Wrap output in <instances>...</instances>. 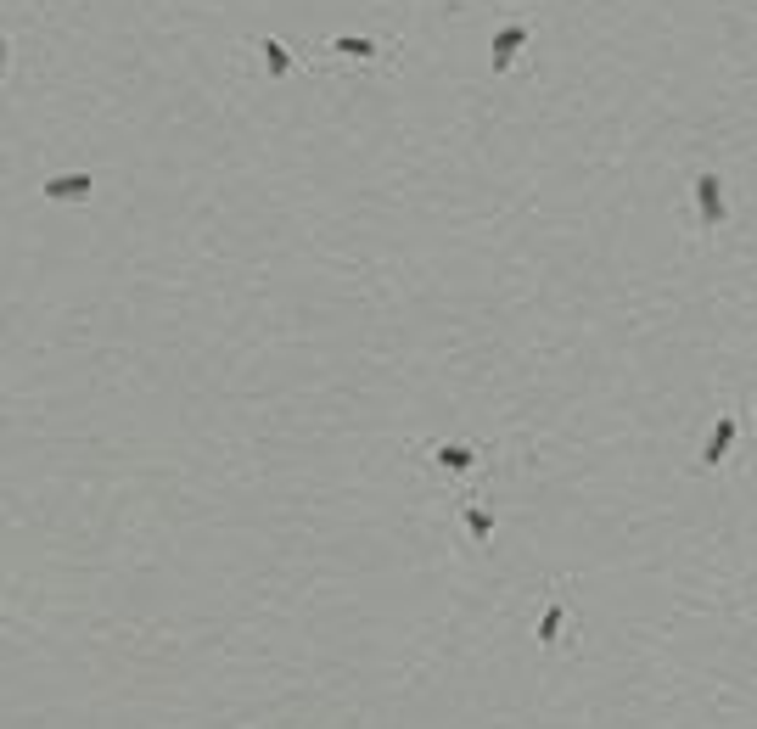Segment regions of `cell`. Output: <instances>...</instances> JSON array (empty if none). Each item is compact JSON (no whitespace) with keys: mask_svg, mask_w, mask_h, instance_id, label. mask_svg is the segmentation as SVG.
<instances>
[{"mask_svg":"<svg viewBox=\"0 0 757 729\" xmlns=\"http://www.w3.org/2000/svg\"><path fill=\"white\" fill-rule=\"evenodd\" d=\"M696 214L707 230L724 225V180L718 174H696Z\"/></svg>","mask_w":757,"mask_h":729,"instance_id":"2","label":"cell"},{"mask_svg":"<svg viewBox=\"0 0 757 729\" xmlns=\"http://www.w3.org/2000/svg\"><path fill=\"white\" fill-rule=\"evenodd\" d=\"M466 533L488 544V533H494V511H483V505H466Z\"/></svg>","mask_w":757,"mask_h":729,"instance_id":"9","label":"cell"},{"mask_svg":"<svg viewBox=\"0 0 757 729\" xmlns=\"http://www.w3.org/2000/svg\"><path fill=\"white\" fill-rule=\"evenodd\" d=\"M522 45H528V23H505V29H494V45H488V51H494V73H505L516 62V51H522Z\"/></svg>","mask_w":757,"mask_h":729,"instance_id":"3","label":"cell"},{"mask_svg":"<svg viewBox=\"0 0 757 729\" xmlns=\"http://www.w3.org/2000/svg\"><path fill=\"white\" fill-rule=\"evenodd\" d=\"M561 623H567V601H556L550 612L539 617V645H544V651H556V645H561Z\"/></svg>","mask_w":757,"mask_h":729,"instance_id":"8","label":"cell"},{"mask_svg":"<svg viewBox=\"0 0 757 729\" xmlns=\"http://www.w3.org/2000/svg\"><path fill=\"white\" fill-rule=\"evenodd\" d=\"M331 51H337V57H354V62H376V57H382V45L365 40V34H337Z\"/></svg>","mask_w":757,"mask_h":729,"instance_id":"5","label":"cell"},{"mask_svg":"<svg viewBox=\"0 0 757 729\" xmlns=\"http://www.w3.org/2000/svg\"><path fill=\"white\" fill-rule=\"evenodd\" d=\"M40 191H45L51 202H85L90 191H96V180H90V174H51Z\"/></svg>","mask_w":757,"mask_h":729,"instance_id":"4","label":"cell"},{"mask_svg":"<svg viewBox=\"0 0 757 729\" xmlns=\"http://www.w3.org/2000/svg\"><path fill=\"white\" fill-rule=\"evenodd\" d=\"M432 460H438L443 472H472V466H477V449H466V444H438V449H432Z\"/></svg>","mask_w":757,"mask_h":729,"instance_id":"6","label":"cell"},{"mask_svg":"<svg viewBox=\"0 0 757 729\" xmlns=\"http://www.w3.org/2000/svg\"><path fill=\"white\" fill-rule=\"evenodd\" d=\"M258 57H264V68H270L275 79H286V73H292V51H286L281 40H270V34L258 40Z\"/></svg>","mask_w":757,"mask_h":729,"instance_id":"7","label":"cell"},{"mask_svg":"<svg viewBox=\"0 0 757 729\" xmlns=\"http://www.w3.org/2000/svg\"><path fill=\"white\" fill-rule=\"evenodd\" d=\"M735 438H741V415H718L713 438H707V444H701V455H696V472H713V466H724V455L735 449Z\"/></svg>","mask_w":757,"mask_h":729,"instance_id":"1","label":"cell"}]
</instances>
